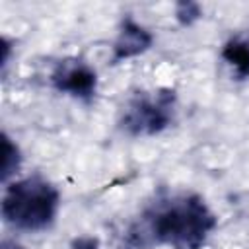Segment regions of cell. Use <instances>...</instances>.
I'll return each instance as SVG.
<instances>
[{"label": "cell", "instance_id": "6da1fadb", "mask_svg": "<svg viewBox=\"0 0 249 249\" xmlns=\"http://www.w3.org/2000/svg\"><path fill=\"white\" fill-rule=\"evenodd\" d=\"M216 226L218 218L202 196L161 195L126 228L119 249H200Z\"/></svg>", "mask_w": 249, "mask_h": 249}, {"label": "cell", "instance_id": "7a4b0ae2", "mask_svg": "<svg viewBox=\"0 0 249 249\" xmlns=\"http://www.w3.org/2000/svg\"><path fill=\"white\" fill-rule=\"evenodd\" d=\"M60 193L41 175L8 183L2 196V218L18 231L49 230L58 214Z\"/></svg>", "mask_w": 249, "mask_h": 249}, {"label": "cell", "instance_id": "3957f363", "mask_svg": "<svg viewBox=\"0 0 249 249\" xmlns=\"http://www.w3.org/2000/svg\"><path fill=\"white\" fill-rule=\"evenodd\" d=\"M177 93L171 88L134 93L119 119V126L128 136H156L175 121Z\"/></svg>", "mask_w": 249, "mask_h": 249}, {"label": "cell", "instance_id": "277c9868", "mask_svg": "<svg viewBox=\"0 0 249 249\" xmlns=\"http://www.w3.org/2000/svg\"><path fill=\"white\" fill-rule=\"evenodd\" d=\"M49 82L58 93H66L82 103H91L97 93V74L82 58L58 60L49 74Z\"/></svg>", "mask_w": 249, "mask_h": 249}, {"label": "cell", "instance_id": "5b68a950", "mask_svg": "<svg viewBox=\"0 0 249 249\" xmlns=\"http://www.w3.org/2000/svg\"><path fill=\"white\" fill-rule=\"evenodd\" d=\"M154 43L152 33L140 25L134 18L124 16L121 25H119V33L117 39L113 43V53H111V62L119 64L124 62L128 58H134L142 53H146Z\"/></svg>", "mask_w": 249, "mask_h": 249}, {"label": "cell", "instance_id": "8992f818", "mask_svg": "<svg viewBox=\"0 0 249 249\" xmlns=\"http://www.w3.org/2000/svg\"><path fill=\"white\" fill-rule=\"evenodd\" d=\"M222 58L231 68L237 80L249 78V39L235 35L230 37L222 47Z\"/></svg>", "mask_w": 249, "mask_h": 249}, {"label": "cell", "instance_id": "52a82bcc", "mask_svg": "<svg viewBox=\"0 0 249 249\" xmlns=\"http://www.w3.org/2000/svg\"><path fill=\"white\" fill-rule=\"evenodd\" d=\"M2 148H4V161H2V183H8L12 175L18 173L21 165V152L19 146L4 132L2 134Z\"/></svg>", "mask_w": 249, "mask_h": 249}, {"label": "cell", "instance_id": "ba28073f", "mask_svg": "<svg viewBox=\"0 0 249 249\" xmlns=\"http://www.w3.org/2000/svg\"><path fill=\"white\" fill-rule=\"evenodd\" d=\"M202 18V8L200 4L196 2H191V0H181L175 4V19L179 25L183 27H189L193 25L195 21H198Z\"/></svg>", "mask_w": 249, "mask_h": 249}, {"label": "cell", "instance_id": "9c48e42d", "mask_svg": "<svg viewBox=\"0 0 249 249\" xmlns=\"http://www.w3.org/2000/svg\"><path fill=\"white\" fill-rule=\"evenodd\" d=\"M68 249H99V239L93 235H80V237L72 239Z\"/></svg>", "mask_w": 249, "mask_h": 249}, {"label": "cell", "instance_id": "30bf717a", "mask_svg": "<svg viewBox=\"0 0 249 249\" xmlns=\"http://www.w3.org/2000/svg\"><path fill=\"white\" fill-rule=\"evenodd\" d=\"M0 249H25V247H23V245H19V243H16V241L4 239V241H2V245H0Z\"/></svg>", "mask_w": 249, "mask_h": 249}]
</instances>
